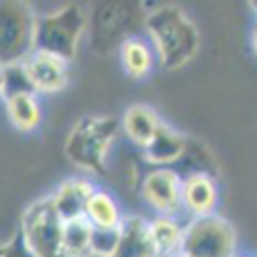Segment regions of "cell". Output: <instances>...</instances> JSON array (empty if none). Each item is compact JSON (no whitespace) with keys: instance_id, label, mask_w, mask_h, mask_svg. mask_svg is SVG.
Returning <instances> with one entry per match:
<instances>
[{"instance_id":"obj_16","label":"cell","mask_w":257,"mask_h":257,"mask_svg":"<svg viewBox=\"0 0 257 257\" xmlns=\"http://www.w3.org/2000/svg\"><path fill=\"white\" fill-rule=\"evenodd\" d=\"M125 215L121 213L116 197L107 190L97 187L85 210V218L95 231L114 232L121 225Z\"/></svg>"},{"instance_id":"obj_1","label":"cell","mask_w":257,"mask_h":257,"mask_svg":"<svg viewBox=\"0 0 257 257\" xmlns=\"http://www.w3.org/2000/svg\"><path fill=\"white\" fill-rule=\"evenodd\" d=\"M143 30L166 71H178L189 65L199 53L201 34L194 20L182 8L159 6L145 15Z\"/></svg>"},{"instance_id":"obj_3","label":"cell","mask_w":257,"mask_h":257,"mask_svg":"<svg viewBox=\"0 0 257 257\" xmlns=\"http://www.w3.org/2000/svg\"><path fill=\"white\" fill-rule=\"evenodd\" d=\"M88 29L86 15L78 4H67L36 16L34 50L46 51L71 64Z\"/></svg>"},{"instance_id":"obj_6","label":"cell","mask_w":257,"mask_h":257,"mask_svg":"<svg viewBox=\"0 0 257 257\" xmlns=\"http://www.w3.org/2000/svg\"><path fill=\"white\" fill-rule=\"evenodd\" d=\"M36 16L27 2H0V67H16L34 51Z\"/></svg>"},{"instance_id":"obj_11","label":"cell","mask_w":257,"mask_h":257,"mask_svg":"<svg viewBox=\"0 0 257 257\" xmlns=\"http://www.w3.org/2000/svg\"><path fill=\"white\" fill-rule=\"evenodd\" d=\"M95 189L97 185L88 176H71L58 183L57 189L50 194V199L57 213L67 222L72 218L85 217L86 204Z\"/></svg>"},{"instance_id":"obj_22","label":"cell","mask_w":257,"mask_h":257,"mask_svg":"<svg viewBox=\"0 0 257 257\" xmlns=\"http://www.w3.org/2000/svg\"><path fill=\"white\" fill-rule=\"evenodd\" d=\"M236 257H255V255H252V253H236Z\"/></svg>"},{"instance_id":"obj_13","label":"cell","mask_w":257,"mask_h":257,"mask_svg":"<svg viewBox=\"0 0 257 257\" xmlns=\"http://www.w3.org/2000/svg\"><path fill=\"white\" fill-rule=\"evenodd\" d=\"M4 107L9 123L22 134L34 133L43 121L39 95L29 88H11L6 92Z\"/></svg>"},{"instance_id":"obj_23","label":"cell","mask_w":257,"mask_h":257,"mask_svg":"<svg viewBox=\"0 0 257 257\" xmlns=\"http://www.w3.org/2000/svg\"><path fill=\"white\" fill-rule=\"evenodd\" d=\"M171 257H187L185 253H182V252H178V253H175V255H171Z\"/></svg>"},{"instance_id":"obj_19","label":"cell","mask_w":257,"mask_h":257,"mask_svg":"<svg viewBox=\"0 0 257 257\" xmlns=\"http://www.w3.org/2000/svg\"><path fill=\"white\" fill-rule=\"evenodd\" d=\"M0 257H32V255L25 248V245L22 241V236L18 232L15 238L0 243Z\"/></svg>"},{"instance_id":"obj_10","label":"cell","mask_w":257,"mask_h":257,"mask_svg":"<svg viewBox=\"0 0 257 257\" xmlns=\"http://www.w3.org/2000/svg\"><path fill=\"white\" fill-rule=\"evenodd\" d=\"M107 257H159L147 218L140 215H125L116 231L114 246Z\"/></svg>"},{"instance_id":"obj_17","label":"cell","mask_w":257,"mask_h":257,"mask_svg":"<svg viewBox=\"0 0 257 257\" xmlns=\"http://www.w3.org/2000/svg\"><path fill=\"white\" fill-rule=\"evenodd\" d=\"M183 227L185 222L180 220V217H171V215H155L152 220H148V231L159 257H171L180 252Z\"/></svg>"},{"instance_id":"obj_2","label":"cell","mask_w":257,"mask_h":257,"mask_svg":"<svg viewBox=\"0 0 257 257\" xmlns=\"http://www.w3.org/2000/svg\"><path fill=\"white\" fill-rule=\"evenodd\" d=\"M118 134V118L111 114H83L65 138L64 154L79 171L102 175Z\"/></svg>"},{"instance_id":"obj_4","label":"cell","mask_w":257,"mask_h":257,"mask_svg":"<svg viewBox=\"0 0 257 257\" xmlns=\"http://www.w3.org/2000/svg\"><path fill=\"white\" fill-rule=\"evenodd\" d=\"M65 220L57 213L50 196L39 197L25 208L20 236L32 257H65Z\"/></svg>"},{"instance_id":"obj_18","label":"cell","mask_w":257,"mask_h":257,"mask_svg":"<svg viewBox=\"0 0 257 257\" xmlns=\"http://www.w3.org/2000/svg\"><path fill=\"white\" fill-rule=\"evenodd\" d=\"M95 229L85 217L65 222L64 253L65 257H93Z\"/></svg>"},{"instance_id":"obj_9","label":"cell","mask_w":257,"mask_h":257,"mask_svg":"<svg viewBox=\"0 0 257 257\" xmlns=\"http://www.w3.org/2000/svg\"><path fill=\"white\" fill-rule=\"evenodd\" d=\"M218 187L208 171H190L182 178V208L190 218L217 213Z\"/></svg>"},{"instance_id":"obj_12","label":"cell","mask_w":257,"mask_h":257,"mask_svg":"<svg viewBox=\"0 0 257 257\" xmlns=\"http://www.w3.org/2000/svg\"><path fill=\"white\" fill-rule=\"evenodd\" d=\"M189 141L185 134L162 121L154 140L143 148V159L154 168H171L187 155Z\"/></svg>"},{"instance_id":"obj_14","label":"cell","mask_w":257,"mask_h":257,"mask_svg":"<svg viewBox=\"0 0 257 257\" xmlns=\"http://www.w3.org/2000/svg\"><path fill=\"white\" fill-rule=\"evenodd\" d=\"M162 118L148 104H133L123 111L120 118V131L128 141L143 150L157 134Z\"/></svg>"},{"instance_id":"obj_15","label":"cell","mask_w":257,"mask_h":257,"mask_svg":"<svg viewBox=\"0 0 257 257\" xmlns=\"http://www.w3.org/2000/svg\"><path fill=\"white\" fill-rule=\"evenodd\" d=\"M123 72L133 79H145L157 64V57L147 37L133 36L118 48Z\"/></svg>"},{"instance_id":"obj_5","label":"cell","mask_w":257,"mask_h":257,"mask_svg":"<svg viewBox=\"0 0 257 257\" xmlns=\"http://www.w3.org/2000/svg\"><path fill=\"white\" fill-rule=\"evenodd\" d=\"M180 252L187 257H236L238 232L227 218L218 213L189 218L183 227Z\"/></svg>"},{"instance_id":"obj_21","label":"cell","mask_w":257,"mask_h":257,"mask_svg":"<svg viewBox=\"0 0 257 257\" xmlns=\"http://www.w3.org/2000/svg\"><path fill=\"white\" fill-rule=\"evenodd\" d=\"M6 93V69L0 67V97H4Z\"/></svg>"},{"instance_id":"obj_20","label":"cell","mask_w":257,"mask_h":257,"mask_svg":"<svg viewBox=\"0 0 257 257\" xmlns=\"http://www.w3.org/2000/svg\"><path fill=\"white\" fill-rule=\"evenodd\" d=\"M250 6H253V11H255V16H257V2H252ZM252 51L257 57V18H255V23H253V29H252Z\"/></svg>"},{"instance_id":"obj_7","label":"cell","mask_w":257,"mask_h":257,"mask_svg":"<svg viewBox=\"0 0 257 257\" xmlns=\"http://www.w3.org/2000/svg\"><path fill=\"white\" fill-rule=\"evenodd\" d=\"M23 83L37 95H53L69 85L71 64L46 51L34 50L18 65Z\"/></svg>"},{"instance_id":"obj_8","label":"cell","mask_w":257,"mask_h":257,"mask_svg":"<svg viewBox=\"0 0 257 257\" xmlns=\"http://www.w3.org/2000/svg\"><path fill=\"white\" fill-rule=\"evenodd\" d=\"M182 178L183 176L173 168L150 169L141 180V199L155 215L180 217L183 213Z\"/></svg>"}]
</instances>
